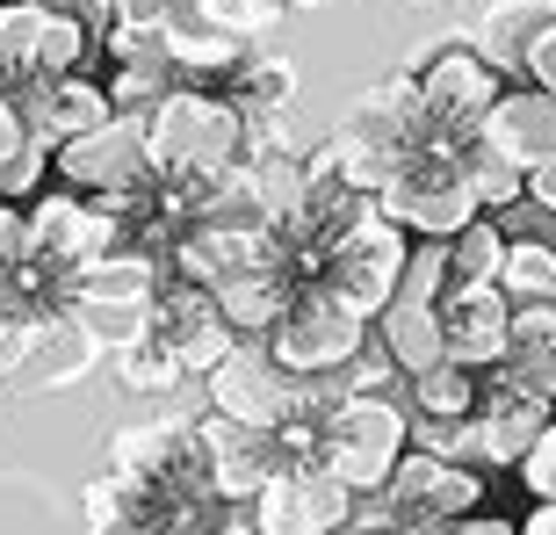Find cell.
Returning <instances> with one entry per match:
<instances>
[{"label":"cell","mask_w":556,"mask_h":535,"mask_svg":"<svg viewBox=\"0 0 556 535\" xmlns=\"http://www.w3.org/2000/svg\"><path fill=\"white\" fill-rule=\"evenodd\" d=\"M463 145L470 138H441V130L405 145L391 160V174H383V188H376V210L397 217L413 239H448V232H463L477 210H484L470 166H463Z\"/></svg>","instance_id":"cell-1"},{"label":"cell","mask_w":556,"mask_h":535,"mask_svg":"<svg viewBox=\"0 0 556 535\" xmlns=\"http://www.w3.org/2000/svg\"><path fill=\"white\" fill-rule=\"evenodd\" d=\"M144 152H152V174H225L247 160V116L231 95L174 80L144 109Z\"/></svg>","instance_id":"cell-2"},{"label":"cell","mask_w":556,"mask_h":535,"mask_svg":"<svg viewBox=\"0 0 556 535\" xmlns=\"http://www.w3.org/2000/svg\"><path fill=\"white\" fill-rule=\"evenodd\" d=\"M413 441V412L383 391H332L326 427H318V463H326L354 499H369L391 485L397 456Z\"/></svg>","instance_id":"cell-3"},{"label":"cell","mask_w":556,"mask_h":535,"mask_svg":"<svg viewBox=\"0 0 556 535\" xmlns=\"http://www.w3.org/2000/svg\"><path fill=\"white\" fill-rule=\"evenodd\" d=\"M405 253H413V232L397 225V217H383V210H362V217H348V225H340L326 247H318V261H311L304 283L332 289L348 311L376 319V311L397 297Z\"/></svg>","instance_id":"cell-4"},{"label":"cell","mask_w":556,"mask_h":535,"mask_svg":"<svg viewBox=\"0 0 556 535\" xmlns=\"http://www.w3.org/2000/svg\"><path fill=\"white\" fill-rule=\"evenodd\" d=\"M362 340H369V319L348 311L332 289H318V283L289 289V304L275 311V326L261 333V348H268L289 376H332Z\"/></svg>","instance_id":"cell-5"},{"label":"cell","mask_w":556,"mask_h":535,"mask_svg":"<svg viewBox=\"0 0 556 535\" xmlns=\"http://www.w3.org/2000/svg\"><path fill=\"white\" fill-rule=\"evenodd\" d=\"M160 275H166L160 253H144V247H130V239H116L109 253H94L87 268H73L65 304H73L87 326H94L109 348H116V340L144 333V311H152V289H160Z\"/></svg>","instance_id":"cell-6"},{"label":"cell","mask_w":556,"mask_h":535,"mask_svg":"<svg viewBox=\"0 0 556 535\" xmlns=\"http://www.w3.org/2000/svg\"><path fill=\"white\" fill-rule=\"evenodd\" d=\"M413 80H419V102H427V130L477 138V124H484V109L498 95V65L470 37H433V51H419Z\"/></svg>","instance_id":"cell-7"},{"label":"cell","mask_w":556,"mask_h":535,"mask_svg":"<svg viewBox=\"0 0 556 535\" xmlns=\"http://www.w3.org/2000/svg\"><path fill=\"white\" fill-rule=\"evenodd\" d=\"M51 174L80 196H130L138 182H152V152H144V116L116 109L94 130H73V138L51 145Z\"/></svg>","instance_id":"cell-8"},{"label":"cell","mask_w":556,"mask_h":535,"mask_svg":"<svg viewBox=\"0 0 556 535\" xmlns=\"http://www.w3.org/2000/svg\"><path fill=\"white\" fill-rule=\"evenodd\" d=\"M87 59V22L65 0H0V73H73Z\"/></svg>","instance_id":"cell-9"},{"label":"cell","mask_w":556,"mask_h":535,"mask_svg":"<svg viewBox=\"0 0 556 535\" xmlns=\"http://www.w3.org/2000/svg\"><path fill=\"white\" fill-rule=\"evenodd\" d=\"M348 507H354L348 485L318 456H296L253 493V528L261 535H332V528H348Z\"/></svg>","instance_id":"cell-10"},{"label":"cell","mask_w":556,"mask_h":535,"mask_svg":"<svg viewBox=\"0 0 556 535\" xmlns=\"http://www.w3.org/2000/svg\"><path fill=\"white\" fill-rule=\"evenodd\" d=\"M144 333H160L166 348L181 354L188 376H210L231 354V340H239L231 319L217 311V297H210V283H188V275H160L152 311H144Z\"/></svg>","instance_id":"cell-11"},{"label":"cell","mask_w":556,"mask_h":535,"mask_svg":"<svg viewBox=\"0 0 556 535\" xmlns=\"http://www.w3.org/2000/svg\"><path fill=\"white\" fill-rule=\"evenodd\" d=\"M383 493H391L405 528H455L470 507H484V477H477V463H455L441 449H413V456H397Z\"/></svg>","instance_id":"cell-12"},{"label":"cell","mask_w":556,"mask_h":535,"mask_svg":"<svg viewBox=\"0 0 556 535\" xmlns=\"http://www.w3.org/2000/svg\"><path fill=\"white\" fill-rule=\"evenodd\" d=\"M203 384H210V412H231V420H247V427H275V420L296 406V384H304V376H289L261 340L239 333L231 354L203 376Z\"/></svg>","instance_id":"cell-13"},{"label":"cell","mask_w":556,"mask_h":535,"mask_svg":"<svg viewBox=\"0 0 556 535\" xmlns=\"http://www.w3.org/2000/svg\"><path fill=\"white\" fill-rule=\"evenodd\" d=\"M195 449H203V471H210V485H217L225 499H253L289 463L282 441H275V427H247V420H231V412L195 420Z\"/></svg>","instance_id":"cell-14"},{"label":"cell","mask_w":556,"mask_h":535,"mask_svg":"<svg viewBox=\"0 0 556 535\" xmlns=\"http://www.w3.org/2000/svg\"><path fill=\"white\" fill-rule=\"evenodd\" d=\"M22 102V124H29V138L59 145L73 138V130H94L102 116H116V102H109V87H94L73 65V73H29V80H8Z\"/></svg>","instance_id":"cell-15"},{"label":"cell","mask_w":556,"mask_h":535,"mask_svg":"<svg viewBox=\"0 0 556 535\" xmlns=\"http://www.w3.org/2000/svg\"><path fill=\"white\" fill-rule=\"evenodd\" d=\"M506 326H514V297L498 283H448L441 289V348L470 370H492L506 354Z\"/></svg>","instance_id":"cell-16"},{"label":"cell","mask_w":556,"mask_h":535,"mask_svg":"<svg viewBox=\"0 0 556 535\" xmlns=\"http://www.w3.org/2000/svg\"><path fill=\"white\" fill-rule=\"evenodd\" d=\"M477 138L498 145V152L520 160V166H542L556 152V95H542L535 80L498 87L492 109H484V124H477Z\"/></svg>","instance_id":"cell-17"},{"label":"cell","mask_w":556,"mask_h":535,"mask_svg":"<svg viewBox=\"0 0 556 535\" xmlns=\"http://www.w3.org/2000/svg\"><path fill=\"white\" fill-rule=\"evenodd\" d=\"M102 348L109 340L87 326L73 304H51L43 311V333H37V354H29V370H22L15 384H29V391H73L80 376H94Z\"/></svg>","instance_id":"cell-18"},{"label":"cell","mask_w":556,"mask_h":535,"mask_svg":"<svg viewBox=\"0 0 556 535\" xmlns=\"http://www.w3.org/2000/svg\"><path fill=\"white\" fill-rule=\"evenodd\" d=\"M348 130L354 138H369L376 152H405V145L427 138V102H419V80H413V65L405 73H383L376 87H362L348 109Z\"/></svg>","instance_id":"cell-19"},{"label":"cell","mask_w":556,"mask_h":535,"mask_svg":"<svg viewBox=\"0 0 556 535\" xmlns=\"http://www.w3.org/2000/svg\"><path fill=\"white\" fill-rule=\"evenodd\" d=\"M369 333L383 340V354L397 362V376H413V370H427L433 354H448V348H441V297H413V289H397L391 304L369 319Z\"/></svg>","instance_id":"cell-20"},{"label":"cell","mask_w":556,"mask_h":535,"mask_svg":"<svg viewBox=\"0 0 556 535\" xmlns=\"http://www.w3.org/2000/svg\"><path fill=\"white\" fill-rule=\"evenodd\" d=\"M498 376H514L528 391L556 398V297L542 304H514V326H506V354L492 362Z\"/></svg>","instance_id":"cell-21"},{"label":"cell","mask_w":556,"mask_h":535,"mask_svg":"<svg viewBox=\"0 0 556 535\" xmlns=\"http://www.w3.org/2000/svg\"><path fill=\"white\" fill-rule=\"evenodd\" d=\"M181 456H195V420H174V412H152V420H130L109 434V471L124 477H152Z\"/></svg>","instance_id":"cell-22"},{"label":"cell","mask_w":556,"mask_h":535,"mask_svg":"<svg viewBox=\"0 0 556 535\" xmlns=\"http://www.w3.org/2000/svg\"><path fill=\"white\" fill-rule=\"evenodd\" d=\"M289 289H296V275H289L282 261H261V268H239V275H225V283H210V297H217V311L231 319V333H261L275 326V311L289 304Z\"/></svg>","instance_id":"cell-23"},{"label":"cell","mask_w":556,"mask_h":535,"mask_svg":"<svg viewBox=\"0 0 556 535\" xmlns=\"http://www.w3.org/2000/svg\"><path fill=\"white\" fill-rule=\"evenodd\" d=\"M549 22H556V0H492L470 43L498 65V73H520V65H528V43H535Z\"/></svg>","instance_id":"cell-24"},{"label":"cell","mask_w":556,"mask_h":535,"mask_svg":"<svg viewBox=\"0 0 556 535\" xmlns=\"http://www.w3.org/2000/svg\"><path fill=\"white\" fill-rule=\"evenodd\" d=\"M225 80H231V102H239V109H296V65H289L282 51L247 43Z\"/></svg>","instance_id":"cell-25"},{"label":"cell","mask_w":556,"mask_h":535,"mask_svg":"<svg viewBox=\"0 0 556 535\" xmlns=\"http://www.w3.org/2000/svg\"><path fill=\"white\" fill-rule=\"evenodd\" d=\"M477 384H484V370L455 362V354H433L427 370H413V412H427V420H463V412L477 406Z\"/></svg>","instance_id":"cell-26"},{"label":"cell","mask_w":556,"mask_h":535,"mask_svg":"<svg viewBox=\"0 0 556 535\" xmlns=\"http://www.w3.org/2000/svg\"><path fill=\"white\" fill-rule=\"evenodd\" d=\"M181 354L166 348L160 333H130V340H116V384L124 391H138V398H160V391H174L181 384Z\"/></svg>","instance_id":"cell-27"},{"label":"cell","mask_w":556,"mask_h":535,"mask_svg":"<svg viewBox=\"0 0 556 535\" xmlns=\"http://www.w3.org/2000/svg\"><path fill=\"white\" fill-rule=\"evenodd\" d=\"M247 174H253V196H261V217H289V210H304L311 182H304V152L282 145V152H247Z\"/></svg>","instance_id":"cell-28"},{"label":"cell","mask_w":556,"mask_h":535,"mask_svg":"<svg viewBox=\"0 0 556 535\" xmlns=\"http://www.w3.org/2000/svg\"><path fill=\"white\" fill-rule=\"evenodd\" d=\"M492 283L506 289L514 304H542V297H556V247H549V239H506Z\"/></svg>","instance_id":"cell-29"},{"label":"cell","mask_w":556,"mask_h":535,"mask_svg":"<svg viewBox=\"0 0 556 535\" xmlns=\"http://www.w3.org/2000/svg\"><path fill=\"white\" fill-rule=\"evenodd\" d=\"M174 80H181L174 51H130V59H116V73H109V102L130 109V116H144Z\"/></svg>","instance_id":"cell-30"},{"label":"cell","mask_w":556,"mask_h":535,"mask_svg":"<svg viewBox=\"0 0 556 535\" xmlns=\"http://www.w3.org/2000/svg\"><path fill=\"white\" fill-rule=\"evenodd\" d=\"M166 51H174V65H181V73H203V80H217V73H231V65H239L247 37H231V29H217V22H195V29L166 22Z\"/></svg>","instance_id":"cell-31"},{"label":"cell","mask_w":556,"mask_h":535,"mask_svg":"<svg viewBox=\"0 0 556 535\" xmlns=\"http://www.w3.org/2000/svg\"><path fill=\"white\" fill-rule=\"evenodd\" d=\"M498 253H506V232L492 225V210H477L463 232H448V283H492Z\"/></svg>","instance_id":"cell-32"},{"label":"cell","mask_w":556,"mask_h":535,"mask_svg":"<svg viewBox=\"0 0 556 535\" xmlns=\"http://www.w3.org/2000/svg\"><path fill=\"white\" fill-rule=\"evenodd\" d=\"M463 166H470L477 203H484V210H506V203H520V196H528V166L506 160V152H498V145H484V138L463 145Z\"/></svg>","instance_id":"cell-33"},{"label":"cell","mask_w":556,"mask_h":535,"mask_svg":"<svg viewBox=\"0 0 556 535\" xmlns=\"http://www.w3.org/2000/svg\"><path fill=\"white\" fill-rule=\"evenodd\" d=\"M43 182H51V145H43V138H22L15 152L0 160V196H8V203H29Z\"/></svg>","instance_id":"cell-34"},{"label":"cell","mask_w":556,"mask_h":535,"mask_svg":"<svg viewBox=\"0 0 556 535\" xmlns=\"http://www.w3.org/2000/svg\"><path fill=\"white\" fill-rule=\"evenodd\" d=\"M195 15L231 29V37H268L282 22V0H195Z\"/></svg>","instance_id":"cell-35"},{"label":"cell","mask_w":556,"mask_h":535,"mask_svg":"<svg viewBox=\"0 0 556 535\" xmlns=\"http://www.w3.org/2000/svg\"><path fill=\"white\" fill-rule=\"evenodd\" d=\"M520 485H528V499H556V420H542V434L520 449Z\"/></svg>","instance_id":"cell-36"},{"label":"cell","mask_w":556,"mask_h":535,"mask_svg":"<svg viewBox=\"0 0 556 535\" xmlns=\"http://www.w3.org/2000/svg\"><path fill=\"white\" fill-rule=\"evenodd\" d=\"M80 521H87V528H124V477H116V471H102L80 493Z\"/></svg>","instance_id":"cell-37"},{"label":"cell","mask_w":556,"mask_h":535,"mask_svg":"<svg viewBox=\"0 0 556 535\" xmlns=\"http://www.w3.org/2000/svg\"><path fill=\"white\" fill-rule=\"evenodd\" d=\"M22 268H29V225H22V210L0 196V283H15Z\"/></svg>","instance_id":"cell-38"},{"label":"cell","mask_w":556,"mask_h":535,"mask_svg":"<svg viewBox=\"0 0 556 535\" xmlns=\"http://www.w3.org/2000/svg\"><path fill=\"white\" fill-rule=\"evenodd\" d=\"M520 80H535L542 95H556V22L528 43V65H520Z\"/></svg>","instance_id":"cell-39"},{"label":"cell","mask_w":556,"mask_h":535,"mask_svg":"<svg viewBox=\"0 0 556 535\" xmlns=\"http://www.w3.org/2000/svg\"><path fill=\"white\" fill-rule=\"evenodd\" d=\"M22 138H29V124H22V102H15V87H0V160H8Z\"/></svg>","instance_id":"cell-40"},{"label":"cell","mask_w":556,"mask_h":535,"mask_svg":"<svg viewBox=\"0 0 556 535\" xmlns=\"http://www.w3.org/2000/svg\"><path fill=\"white\" fill-rule=\"evenodd\" d=\"M528 196H535V210H549V217H556V152L542 166H528Z\"/></svg>","instance_id":"cell-41"},{"label":"cell","mask_w":556,"mask_h":535,"mask_svg":"<svg viewBox=\"0 0 556 535\" xmlns=\"http://www.w3.org/2000/svg\"><path fill=\"white\" fill-rule=\"evenodd\" d=\"M528 535H556V499H535V507H528Z\"/></svg>","instance_id":"cell-42"},{"label":"cell","mask_w":556,"mask_h":535,"mask_svg":"<svg viewBox=\"0 0 556 535\" xmlns=\"http://www.w3.org/2000/svg\"><path fill=\"white\" fill-rule=\"evenodd\" d=\"M22 304H37V297H29V289H22V275H15V283H0V319H15Z\"/></svg>","instance_id":"cell-43"},{"label":"cell","mask_w":556,"mask_h":535,"mask_svg":"<svg viewBox=\"0 0 556 535\" xmlns=\"http://www.w3.org/2000/svg\"><path fill=\"white\" fill-rule=\"evenodd\" d=\"M282 8H332V0H282Z\"/></svg>","instance_id":"cell-44"},{"label":"cell","mask_w":556,"mask_h":535,"mask_svg":"<svg viewBox=\"0 0 556 535\" xmlns=\"http://www.w3.org/2000/svg\"><path fill=\"white\" fill-rule=\"evenodd\" d=\"M0 420H8V384H0Z\"/></svg>","instance_id":"cell-45"},{"label":"cell","mask_w":556,"mask_h":535,"mask_svg":"<svg viewBox=\"0 0 556 535\" xmlns=\"http://www.w3.org/2000/svg\"><path fill=\"white\" fill-rule=\"evenodd\" d=\"M405 8H433V0H405Z\"/></svg>","instance_id":"cell-46"}]
</instances>
